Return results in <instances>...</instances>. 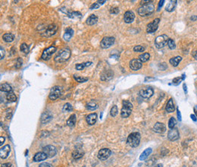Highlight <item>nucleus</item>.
<instances>
[{"mask_svg": "<svg viewBox=\"0 0 197 167\" xmlns=\"http://www.w3.org/2000/svg\"><path fill=\"white\" fill-rule=\"evenodd\" d=\"M73 35H74V30L71 29V28H70V27H68V29H66V31L65 32L63 38H64V40L65 41H69L71 39V37H73Z\"/></svg>", "mask_w": 197, "mask_h": 167, "instance_id": "23", "label": "nucleus"}, {"mask_svg": "<svg viewBox=\"0 0 197 167\" xmlns=\"http://www.w3.org/2000/svg\"><path fill=\"white\" fill-rule=\"evenodd\" d=\"M118 113V109H117V106L116 105L113 106L112 108L111 109V111H110V114L112 117H115Z\"/></svg>", "mask_w": 197, "mask_h": 167, "instance_id": "40", "label": "nucleus"}, {"mask_svg": "<svg viewBox=\"0 0 197 167\" xmlns=\"http://www.w3.org/2000/svg\"><path fill=\"white\" fill-rule=\"evenodd\" d=\"M176 124H177V121H176V119H175L174 117L171 118L169 119V122H168V127H169V128H170V129H172V128H174L175 127Z\"/></svg>", "mask_w": 197, "mask_h": 167, "instance_id": "38", "label": "nucleus"}, {"mask_svg": "<svg viewBox=\"0 0 197 167\" xmlns=\"http://www.w3.org/2000/svg\"><path fill=\"white\" fill-rule=\"evenodd\" d=\"M1 90L3 91V92L11 93L12 91V88L8 84H2L1 85Z\"/></svg>", "mask_w": 197, "mask_h": 167, "instance_id": "33", "label": "nucleus"}, {"mask_svg": "<svg viewBox=\"0 0 197 167\" xmlns=\"http://www.w3.org/2000/svg\"><path fill=\"white\" fill-rule=\"evenodd\" d=\"M0 50H1V59H3L4 56H5V51L2 49V47H0Z\"/></svg>", "mask_w": 197, "mask_h": 167, "instance_id": "51", "label": "nucleus"}, {"mask_svg": "<svg viewBox=\"0 0 197 167\" xmlns=\"http://www.w3.org/2000/svg\"><path fill=\"white\" fill-rule=\"evenodd\" d=\"M159 21H160V19L155 18L152 22L149 23L147 25V28H146L147 33H149V34H152V33H154V32L157 31L159 25Z\"/></svg>", "mask_w": 197, "mask_h": 167, "instance_id": "10", "label": "nucleus"}, {"mask_svg": "<svg viewBox=\"0 0 197 167\" xmlns=\"http://www.w3.org/2000/svg\"><path fill=\"white\" fill-rule=\"evenodd\" d=\"M20 50L21 52H24V53H29V47L27 46V45L26 44H22L21 45V47H20Z\"/></svg>", "mask_w": 197, "mask_h": 167, "instance_id": "42", "label": "nucleus"}, {"mask_svg": "<svg viewBox=\"0 0 197 167\" xmlns=\"http://www.w3.org/2000/svg\"><path fill=\"white\" fill-rule=\"evenodd\" d=\"M177 112H178V120L179 121H181L182 117H181V114H180V112L179 110V109H177Z\"/></svg>", "mask_w": 197, "mask_h": 167, "instance_id": "52", "label": "nucleus"}, {"mask_svg": "<svg viewBox=\"0 0 197 167\" xmlns=\"http://www.w3.org/2000/svg\"><path fill=\"white\" fill-rule=\"evenodd\" d=\"M97 21H98V17L96 15H94V14H92L91 15H90L89 17H88V18L86 19V25H90V26H92V25H96V23H97Z\"/></svg>", "mask_w": 197, "mask_h": 167, "instance_id": "21", "label": "nucleus"}, {"mask_svg": "<svg viewBox=\"0 0 197 167\" xmlns=\"http://www.w3.org/2000/svg\"><path fill=\"white\" fill-rule=\"evenodd\" d=\"M152 150L151 148H147L142 153V154L140 155V160H145L146 158L149 157V156L152 154Z\"/></svg>", "mask_w": 197, "mask_h": 167, "instance_id": "25", "label": "nucleus"}, {"mask_svg": "<svg viewBox=\"0 0 197 167\" xmlns=\"http://www.w3.org/2000/svg\"><path fill=\"white\" fill-rule=\"evenodd\" d=\"M140 135L139 132H133L127 137V143L131 147H136L140 142Z\"/></svg>", "mask_w": 197, "mask_h": 167, "instance_id": "3", "label": "nucleus"}, {"mask_svg": "<svg viewBox=\"0 0 197 167\" xmlns=\"http://www.w3.org/2000/svg\"><path fill=\"white\" fill-rule=\"evenodd\" d=\"M111 150L108 148L101 149L98 153V158L100 160H105L111 156Z\"/></svg>", "mask_w": 197, "mask_h": 167, "instance_id": "12", "label": "nucleus"}, {"mask_svg": "<svg viewBox=\"0 0 197 167\" xmlns=\"http://www.w3.org/2000/svg\"><path fill=\"white\" fill-rule=\"evenodd\" d=\"M39 167H52L51 166V165L48 163H41Z\"/></svg>", "mask_w": 197, "mask_h": 167, "instance_id": "49", "label": "nucleus"}, {"mask_svg": "<svg viewBox=\"0 0 197 167\" xmlns=\"http://www.w3.org/2000/svg\"><path fill=\"white\" fill-rule=\"evenodd\" d=\"M144 50H145V47L141 45H138L134 47V51L136 53H142V52H144Z\"/></svg>", "mask_w": 197, "mask_h": 167, "instance_id": "44", "label": "nucleus"}, {"mask_svg": "<svg viewBox=\"0 0 197 167\" xmlns=\"http://www.w3.org/2000/svg\"><path fill=\"white\" fill-rule=\"evenodd\" d=\"M118 12H119V8H111V10H110L111 14H117Z\"/></svg>", "mask_w": 197, "mask_h": 167, "instance_id": "48", "label": "nucleus"}, {"mask_svg": "<svg viewBox=\"0 0 197 167\" xmlns=\"http://www.w3.org/2000/svg\"><path fill=\"white\" fill-rule=\"evenodd\" d=\"M153 131L156 133H164L166 131V126L163 123L156 122L153 127Z\"/></svg>", "mask_w": 197, "mask_h": 167, "instance_id": "18", "label": "nucleus"}, {"mask_svg": "<svg viewBox=\"0 0 197 167\" xmlns=\"http://www.w3.org/2000/svg\"><path fill=\"white\" fill-rule=\"evenodd\" d=\"M61 93H62V87H58V86H55L51 89L49 95V98L53 101L56 100L58 98L60 97Z\"/></svg>", "mask_w": 197, "mask_h": 167, "instance_id": "6", "label": "nucleus"}, {"mask_svg": "<svg viewBox=\"0 0 197 167\" xmlns=\"http://www.w3.org/2000/svg\"><path fill=\"white\" fill-rule=\"evenodd\" d=\"M183 87H184V90L185 93H187V89H186V85L185 84H184V86H183Z\"/></svg>", "mask_w": 197, "mask_h": 167, "instance_id": "57", "label": "nucleus"}, {"mask_svg": "<svg viewBox=\"0 0 197 167\" xmlns=\"http://www.w3.org/2000/svg\"><path fill=\"white\" fill-rule=\"evenodd\" d=\"M76 121H77V116L75 114H72L68 120H67V125L69 127H74V125L76 124Z\"/></svg>", "mask_w": 197, "mask_h": 167, "instance_id": "29", "label": "nucleus"}, {"mask_svg": "<svg viewBox=\"0 0 197 167\" xmlns=\"http://www.w3.org/2000/svg\"><path fill=\"white\" fill-rule=\"evenodd\" d=\"M134 18H135V15L131 11L126 12L124 15V21L125 23H127V24L132 23L134 21Z\"/></svg>", "mask_w": 197, "mask_h": 167, "instance_id": "16", "label": "nucleus"}, {"mask_svg": "<svg viewBox=\"0 0 197 167\" xmlns=\"http://www.w3.org/2000/svg\"><path fill=\"white\" fill-rule=\"evenodd\" d=\"M112 77H113V71H111V70H107V71H105L104 72H102V74L101 75V80H109L111 79Z\"/></svg>", "mask_w": 197, "mask_h": 167, "instance_id": "22", "label": "nucleus"}, {"mask_svg": "<svg viewBox=\"0 0 197 167\" xmlns=\"http://www.w3.org/2000/svg\"><path fill=\"white\" fill-rule=\"evenodd\" d=\"M73 110V107L71 104H70L69 103H65L64 106H63V111L64 112H71Z\"/></svg>", "mask_w": 197, "mask_h": 167, "instance_id": "41", "label": "nucleus"}, {"mask_svg": "<svg viewBox=\"0 0 197 167\" xmlns=\"http://www.w3.org/2000/svg\"><path fill=\"white\" fill-rule=\"evenodd\" d=\"M47 157L46 154L44 152H38L33 156V161L34 162H40V161L45 160Z\"/></svg>", "mask_w": 197, "mask_h": 167, "instance_id": "19", "label": "nucleus"}, {"mask_svg": "<svg viewBox=\"0 0 197 167\" xmlns=\"http://www.w3.org/2000/svg\"><path fill=\"white\" fill-rule=\"evenodd\" d=\"M190 117H191V118L193 119V121H194V122H196V117L193 114H191Z\"/></svg>", "mask_w": 197, "mask_h": 167, "instance_id": "55", "label": "nucleus"}, {"mask_svg": "<svg viewBox=\"0 0 197 167\" xmlns=\"http://www.w3.org/2000/svg\"><path fill=\"white\" fill-rule=\"evenodd\" d=\"M83 156V153L80 151L79 150H75L74 152H73V154H72V156L74 157V159H76V160L80 159Z\"/></svg>", "mask_w": 197, "mask_h": 167, "instance_id": "35", "label": "nucleus"}, {"mask_svg": "<svg viewBox=\"0 0 197 167\" xmlns=\"http://www.w3.org/2000/svg\"><path fill=\"white\" fill-rule=\"evenodd\" d=\"M122 104L123 106L121 111V116L122 118H127L133 110V105L128 100H123Z\"/></svg>", "mask_w": 197, "mask_h": 167, "instance_id": "4", "label": "nucleus"}, {"mask_svg": "<svg viewBox=\"0 0 197 167\" xmlns=\"http://www.w3.org/2000/svg\"><path fill=\"white\" fill-rule=\"evenodd\" d=\"M168 40H169V38L166 34H163V35L159 36V37H156L155 40V45L158 49L163 48L166 44H168Z\"/></svg>", "mask_w": 197, "mask_h": 167, "instance_id": "5", "label": "nucleus"}, {"mask_svg": "<svg viewBox=\"0 0 197 167\" xmlns=\"http://www.w3.org/2000/svg\"><path fill=\"white\" fill-rule=\"evenodd\" d=\"M168 47H169L171 50H174L175 47H176L175 42L174 41V40H172V39H169V40H168Z\"/></svg>", "mask_w": 197, "mask_h": 167, "instance_id": "43", "label": "nucleus"}, {"mask_svg": "<svg viewBox=\"0 0 197 167\" xmlns=\"http://www.w3.org/2000/svg\"><path fill=\"white\" fill-rule=\"evenodd\" d=\"M71 55V52L69 48L68 47L62 48V50H59L58 54L55 56L54 61L56 63H62V62H66L70 59Z\"/></svg>", "mask_w": 197, "mask_h": 167, "instance_id": "1", "label": "nucleus"}, {"mask_svg": "<svg viewBox=\"0 0 197 167\" xmlns=\"http://www.w3.org/2000/svg\"><path fill=\"white\" fill-rule=\"evenodd\" d=\"M142 66V62L136 59H134L130 62V68L133 71H137L139 69H140Z\"/></svg>", "mask_w": 197, "mask_h": 167, "instance_id": "15", "label": "nucleus"}, {"mask_svg": "<svg viewBox=\"0 0 197 167\" xmlns=\"http://www.w3.org/2000/svg\"><path fill=\"white\" fill-rule=\"evenodd\" d=\"M22 65V59L21 58H18L17 59V65H16V68H20Z\"/></svg>", "mask_w": 197, "mask_h": 167, "instance_id": "46", "label": "nucleus"}, {"mask_svg": "<svg viewBox=\"0 0 197 167\" xmlns=\"http://www.w3.org/2000/svg\"><path fill=\"white\" fill-rule=\"evenodd\" d=\"M1 167H12V164L11 163H4V164H2Z\"/></svg>", "mask_w": 197, "mask_h": 167, "instance_id": "53", "label": "nucleus"}, {"mask_svg": "<svg viewBox=\"0 0 197 167\" xmlns=\"http://www.w3.org/2000/svg\"><path fill=\"white\" fill-rule=\"evenodd\" d=\"M2 39L5 42H7V43H11L12 42L14 39V35L11 34V33H7V34H5L3 36H2Z\"/></svg>", "mask_w": 197, "mask_h": 167, "instance_id": "26", "label": "nucleus"}, {"mask_svg": "<svg viewBox=\"0 0 197 167\" xmlns=\"http://www.w3.org/2000/svg\"><path fill=\"white\" fill-rule=\"evenodd\" d=\"M155 7L152 3H148V4H145L142 5L141 7H140L138 8V14L142 16V17H145V16H148L150 15L151 14L154 12Z\"/></svg>", "mask_w": 197, "mask_h": 167, "instance_id": "2", "label": "nucleus"}, {"mask_svg": "<svg viewBox=\"0 0 197 167\" xmlns=\"http://www.w3.org/2000/svg\"><path fill=\"white\" fill-rule=\"evenodd\" d=\"M174 109H175V107H174V101L172 99H170L167 103L166 111L168 112H173L174 111Z\"/></svg>", "mask_w": 197, "mask_h": 167, "instance_id": "30", "label": "nucleus"}, {"mask_svg": "<svg viewBox=\"0 0 197 167\" xmlns=\"http://www.w3.org/2000/svg\"><path fill=\"white\" fill-rule=\"evenodd\" d=\"M56 46H49L47 49L43 50V53H42V56H41V58L43 60H45V61H47L49 60V59L51 58V56H52V54L56 52Z\"/></svg>", "mask_w": 197, "mask_h": 167, "instance_id": "8", "label": "nucleus"}, {"mask_svg": "<svg viewBox=\"0 0 197 167\" xmlns=\"http://www.w3.org/2000/svg\"><path fill=\"white\" fill-rule=\"evenodd\" d=\"M74 78L76 80V81L79 82V83H83L86 82V80H88V78H84V77H80V76H77V75H74Z\"/></svg>", "mask_w": 197, "mask_h": 167, "instance_id": "39", "label": "nucleus"}, {"mask_svg": "<svg viewBox=\"0 0 197 167\" xmlns=\"http://www.w3.org/2000/svg\"><path fill=\"white\" fill-rule=\"evenodd\" d=\"M11 151V147L8 144L5 145L3 147H2L0 150V156L2 159H6L7 157L8 156L9 153Z\"/></svg>", "mask_w": 197, "mask_h": 167, "instance_id": "17", "label": "nucleus"}, {"mask_svg": "<svg viewBox=\"0 0 197 167\" xmlns=\"http://www.w3.org/2000/svg\"><path fill=\"white\" fill-rule=\"evenodd\" d=\"M98 104L94 101V100H91L87 106H86V108L89 109V110H91V111H93V110H96V109H98Z\"/></svg>", "mask_w": 197, "mask_h": 167, "instance_id": "32", "label": "nucleus"}, {"mask_svg": "<svg viewBox=\"0 0 197 167\" xmlns=\"http://www.w3.org/2000/svg\"><path fill=\"white\" fill-rule=\"evenodd\" d=\"M57 30H58V27H57V26L56 25H51L46 27L45 32L43 34H42L41 35L43 36V37H51V36H53V35L56 34Z\"/></svg>", "mask_w": 197, "mask_h": 167, "instance_id": "9", "label": "nucleus"}, {"mask_svg": "<svg viewBox=\"0 0 197 167\" xmlns=\"http://www.w3.org/2000/svg\"><path fill=\"white\" fill-rule=\"evenodd\" d=\"M98 3H100V4L102 5V4H104V3H105V0H103V1H98Z\"/></svg>", "mask_w": 197, "mask_h": 167, "instance_id": "58", "label": "nucleus"}, {"mask_svg": "<svg viewBox=\"0 0 197 167\" xmlns=\"http://www.w3.org/2000/svg\"><path fill=\"white\" fill-rule=\"evenodd\" d=\"M91 64H92V62H91L79 63V64H77V65H75V68H76L77 70H78V71H81V70H83V69L86 68V67H87V66H90Z\"/></svg>", "mask_w": 197, "mask_h": 167, "instance_id": "31", "label": "nucleus"}, {"mask_svg": "<svg viewBox=\"0 0 197 167\" xmlns=\"http://www.w3.org/2000/svg\"><path fill=\"white\" fill-rule=\"evenodd\" d=\"M115 41V37H104V38L101 40V42H100V46H101L102 49H108V48L111 47V46L114 44Z\"/></svg>", "mask_w": 197, "mask_h": 167, "instance_id": "7", "label": "nucleus"}, {"mask_svg": "<svg viewBox=\"0 0 197 167\" xmlns=\"http://www.w3.org/2000/svg\"><path fill=\"white\" fill-rule=\"evenodd\" d=\"M181 60H182V57L181 56H176V57L171 58L169 60V62H170V64H171V65H173L174 67H177Z\"/></svg>", "mask_w": 197, "mask_h": 167, "instance_id": "27", "label": "nucleus"}, {"mask_svg": "<svg viewBox=\"0 0 197 167\" xmlns=\"http://www.w3.org/2000/svg\"><path fill=\"white\" fill-rule=\"evenodd\" d=\"M4 141H5V137L2 136L0 137V145H1V146L2 145V144L4 143Z\"/></svg>", "mask_w": 197, "mask_h": 167, "instance_id": "54", "label": "nucleus"}, {"mask_svg": "<svg viewBox=\"0 0 197 167\" xmlns=\"http://www.w3.org/2000/svg\"><path fill=\"white\" fill-rule=\"evenodd\" d=\"M177 6V1H173V0H171V1H169L168 2V3L167 4V6L165 8V9H166V11L168 12H172L174 10V8H175V7Z\"/></svg>", "mask_w": 197, "mask_h": 167, "instance_id": "24", "label": "nucleus"}, {"mask_svg": "<svg viewBox=\"0 0 197 167\" xmlns=\"http://www.w3.org/2000/svg\"><path fill=\"white\" fill-rule=\"evenodd\" d=\"M193 56L196 59H197V51H194V52L193 53Z\"/></svg>", "mask_w": 197, "mask_h": 167, "instance_id": "56", "label": "nucleus"}, {"mask_svg": "<svg viewBox=\"0 0 197 167\" xmlns=\"http://www.w3.org/2000/svg\"><path fill=\"white\" fill-rule=\"evenodd\" d=\"M164 3H165V1H164V0H162V1H160V2H159L157 11H159V10H160V8H161V7H162V6L164 5Z\"/></svg>", "mask_w": 197, "mask_h": 167, "instance_id": "50", "label": "nucleus"}, {"mask_svg": "<svg viewBox=\"0 0 197 167\" xmlns=\"http://www.w3.org/2000/svg\"><path fill=\"white\" fill-rule=\"evenodd\" d=\"M153 90L151 87H145L140 90V94L142 98H150L153 95Z\"/></svg>", "mask_w": 197, "mask_h": 167, "instance_id": "13", "label": "nucleus"}, {"mask_svg": "<svg viewBox=\"0 0 197 167\" xmlns=\"http://www.w3.org/2000/svg\"><path fill=\"white\" fill-rule=\"evenodd\" d=\"M97 121V114L96 113H91L86 117V122L90 125H92L96 122Z\"/></svg>", "mask_w": 197, "mask_h": 167, "instance_id": "20", "label": "nucleus"}, {"mask_svg": "<svg viewBox=\"0 0 197 167\" xmlns=\"http://www.w3.org/2000/svg\"><path fill=\"white\" fill-rule=\"evenodd\" d=\"M168 138L171 141H174L178 140L179 138V131L178 128H174L169 131L168 134Z\"/></svg>", "mask_w": 197, "mask_h": 167, "instance_id": "14", "label": "nucleus"}, {"mask_svg": "<svg viewBox=\"0 0 197 167\" xmlns=\"http://www.w3.org/2000/svg\"><path fill=\"white\" fill-rule=\"evenodd\" d=\"M149 58H150L149 53H142V54H141L140 56H139V60L141 62H146L149 59Z\"/></svg>", "mask_w": 197, "mask_h": 167, "instance_id": "34", "label": "nucleus"}, {"mask_svg": "<svg viewBox=\"0 0 197 167\" xmlns=\"http://www.w3.org/2000/svg\"><path fill=\"white\" fill-rule=\"evenodd\" d=\"M183 80L182 78H175L174 79H173V84L174 85H178L180 83V81Z\"/></svg>", "mask_w": 197, "mask_h": 167, "instance_id": "45", "label": "nucleus"}, {"mask_svg": "<svg viewBox=\"0 0 197 167\" xmlns=\"http://www.w3.org/2000/svg\"><path fill=\"white\" fill-rule=\"evenodd\" d=\"M6 99L10 102H15L17 100V97L15 96L14 93L11 92V93H8L6 95Z\"/></svg>", "mask_w": 197, "mask_h": 167, "instance_id": "37", "label": "nucleus"}, {"mask_svg": "<svg viewBox=\"0 0 197 167\" xmlns=\"http://www.w3.org/2000/svg\"><path fill=\"white\" fill-rule=\"evenodd\" d=\"M51 119H52V116L49 114V112H45L43 115H42V117H41V122L43 124L47 123V122H49Z\"/></svg>", "mask_w": 197, "mask_h": 167, "instance_id": "28", "label": "nucleus"}, {"mask_svg": "<svg viewBox=\"0 0 197 167\" xmlns=\"http://www.w3.org/2000/svg\"><path fill=\"white\" fill-rule=\"evenodd\" d=\"M196 19H197L196 16H193V17L191 18V20H193V21H195Z\"/></svg>", "mask_w": 197, "mask_h": 167, "instance_id": "59", "label": "nucleus"}, {"mask_svg": "<svg viewBox=\"0 0 197 167\" xmlns=\"http://www.w3.org/2000/svg\"><path fill=\"white\" fill-rule=\"evenodd\" d=\"M67 15L69 18H80L82 16L81 13L79 12H72L68 13Z\"/></svg>", "mask_w": 197, "mask_h": 167, "instance_id": "36", "label": "nucleus"}, {"mask_svg": "<svg viewBox=\"0 0 197 167\" xmlns=\"http://www.w3.org/2000/svg\"><path fill=\"white\" fill-rule=\"evenodd\" d=\"M99 6H99V4H98V3H93L92 6H90V8L91 10H92V9H96V8H98Z\"/></svg>", "mask_w": 197, "mask_h": 167, "instance_id": "47", "label": "nucleus"}, {"mask_svg": "<svg viewBox=\"0 0 197 167\" xmlns=\"http://www.w3.org/2000/svg\"><path fill=\"white\" fill-rule=\"evenodd\" d=\"M43 152H44L46 154L47 157H49V158H52V157L55 156L57 154L56 147L54 146H52V145L46 146L45 147H43Z\"/></svg>", "mask_w": 197, "mask_h": 167, "instance_id": "11", "label": "nucleus"}]
</instances>
